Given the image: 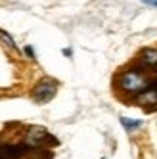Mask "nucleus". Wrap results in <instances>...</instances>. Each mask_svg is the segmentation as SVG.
<instances>
[{
  "label": "nucleus",
  "mask_w": 157,
  "mask_h": 159,
  "mask_svg": "<svg viewBox=\"0 0 157 159\" xmlns=\"http://www.w3.org/2000/svg\"><path fill=\"white\" fill-rule=\"evenodd\" d=\"M115 86L121 94H127L128 98L136 100L142 92H146L151 83H150V77L146 75L144 69H138V67H132V69H127V71H121L117 81H115Z\"/></svg>",
  "instance_id": "1"
},
{
  "label": "nucleus",
  "mask_w": 157,
  "mask_h": 159,
  "mask_svg": "<svg viewBox=\"0 0 157 159\" xmlns=\"http://www.w3.org/2000/svg\"><path fill=\"white\" fill-rule=\"evenodd\" d=\"M56 92H58V83L52 81V79H42L33 88V100L37 104H46V102H50L56 96Z\"/></svg>",
  "instance_id": "2"
},
{
  "label": "nucleus",
  "mask_w": 157,
  "mask_h": 159,
  "mask_svg": "<svg viewBox=\"0 0 157 159\" xmlns=\"http://www.w3.org/2000/svg\"><path fill=\"white\" fill-rule=\"evenodd\" d=\"M140 63L148 67H157V48H146L140 54Z\"/></svg>",
  "instance_id": "3"
},
{
  "label": "nucleus",
  "mask_w": 157,
  "mask_h": 159,
  "mask_svg": "<svg viewBox=\"0 0 157 159\" xmlns=\"http://www.w3.org/2000/svg\"><path fill=\"white\" fill-rule=\"evenodd\" d=\"M121 123H123V127H125L128 132H132V130H136V129L142 127V123H140V121H130L128 117H121Z\"/></svg>",
  "instance_id": "4"
},
{
  "label": "nucleus",
  "mask_w": 157,
  "mask_h": 159,
  "mask_svg": "<svg viewBox=\"0 0 157 159\" xmlns=\"http://www.w3.org/2000/svg\"><path fill=\"white\" fill-rule=\"evenodd\" d=\"M142 2H146V4H150V6H157V0H142Z\"/></svg>",
  "instance_id": "5"
}]
</instances>
